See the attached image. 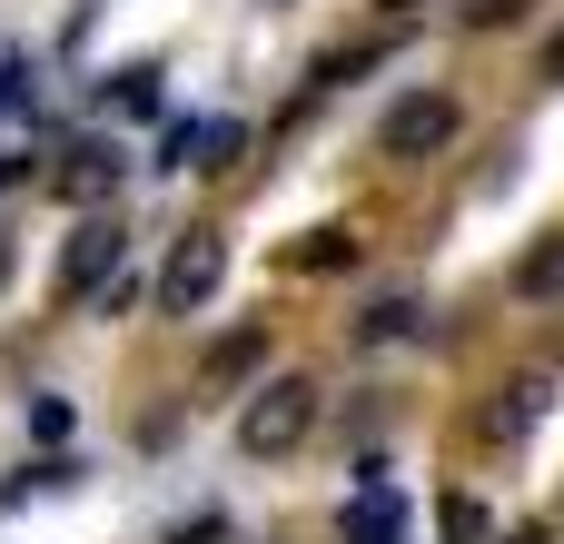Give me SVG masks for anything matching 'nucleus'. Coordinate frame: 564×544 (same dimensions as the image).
Returning <instances> with one entry per match:
<instances>
[{"instance_id":"obj_1","label":"nucleus","mask_w":564,"mask_h":544,"mask_svg":"<svg viewBox=\"0 0 564 544\" xmlns=\"http://www.w3.org/2000/svg\"><path fill=\"white\" fill-rule=\"evenodd\" d=\"M317 426V377H268L248 406H238V446L248 456H297Z\"/></svg>"},{"instance_id":"obj_2","label":"nucleus","mask_w":564,"mask_h":544,"mask_svg":"<svg viewBox=\"0 0 564 544\" xmlns=\"http://www.w3.org/2000/svg\"><path fill=\"white\" fill-rule=\"evenodd\" d=\"M218 278H228V238H218V228H188V238L169 248V268H159V307H169V317H198V307L218 297Z\"/></svg>"},{"instance_id":"obj_3","label":"nucleus","mask_w":564,"mask_h":544,"mask_svg":"<svg viewBox=\"0 0 564 544\" xmlns=\"http://www.w3.org/2000/svg\"><path fill=\"white\" fill-rule=\"evenodd\" d=\"M446 139H456V99H436V89L397 99V109H387V129H377V149H387V159H426V149H446Z\"/></svg>"},{"instance_id":"obj_4","label":"nucleus","mask_w":564,"mask_h":544,"mask_svg":"<svg viewBox=\"0 0 564 544\" xmlns=\"http://www.w3.org/2000/svg\"><path fill=\"white\" fill-rule=\"evenodd\" d=\"M119 218H79L69 228V258H59V297H99L109 278H119Z\"/></svg>"},{"instance_id":"obj_5","label":"nucleus","mask_w":564,"mask_h":544,"mask_svg":"<svg viewBox=\"0 0 564 544\" xmlns=\"http://www.w3.org/2000/svg\"><path fill=\"white\" fill-rule=\"evenodd\" d=\"M228 149H238V119H169L159 168H218Z\"/></svg>"},{"instance_id":"obj_6","label":"nucleus","mask_w":564,"mask_h":544,"mask_svg":"<svg viewBox=\"0 0 564 544\" xmlns=\"http://www.w3.org/2000/svg\"><path fill=\"white\" fill-rule=\"evenodd\" d=\"M119 168H129L119 149H69V168H59V198H79V208H89V198H109V188H119Z\"/></svg>"},{"instance_id":"obj_7","label":"nucleus","mask_w":564,"mask_h":544,"mask_svg":"<svg viewBox=\"0 0 564 544\" xmlns=\"http://www.w3.org/2000/svg\"><path fill=\"white\" fill-rule=\"evenodd\" d=\"M397 535H406V505H397L387 486H367L357 515H347V544H397Z\"/></svg>"},{"instance_id":"obj_8","label":"nucleus","mask_w":564,"mask_h":544,"mask_svg":"<svg viewBox=\"0 0 564 544\" xmlns=\"http://www.w3.org/2000/svg\"><path fill=\"white\" fill-rule=\"evenodd\" d=\"M516 297H535V307H545V297H564V228L525 248V268H516Z\"/></svg>"},{"instance_id":"obj_9","label":"nucleus","mask_w":564,"mask_h":544,"mask_svg":"<svg viewBox=\"0 0 564 544\" xmlns=\"http://www.w3.org/2000/svg\"><path fill=\"white\" fill-rule=\"evenodd\" d=\"M258 357H268V327H238V337H218V347H208V387H238Z\"/></svg>"},{"instance_id":"obj_10","label":"nucleus","mask_w":564,"mask_h":544,"mask_svg":"<svg viewBox=\"0 0 564 544\" xmlns=\"http://www.w3.org/2000/svg\"><path fill=\"white\" fill-rule=\"evenodd\" d=\"M347 258H357L347 228H307V248H297V268H347Z\"/></svg>"},{"instance_id":"obj_11","label":"nucleus","mask_w":564,"mask_h":544,"mask_svg":"<svg viewBox=\"0 0 564 544\" xmlns=\"http://www.w3.org/2000/svg\"><path fill=\"white\" fill-rule=\"evenodd\" d=\"M367 337H426V307H406V297H387V307L367 317Z\"/></svg>"},{"instance_id":"obj_12","label":"nucleus","mask_w":564,"mask_h":544,"mask_svg":"<svg viewBox=\"0 0 564 544\" xmlns=\"http://www.w3.org/2000/svg\"><path fill=\"white\" fill-rule=\"evenodd\" d=\"M446 544H486V505L476 496H446Z\"/></svg>"},{"instance_id":"obj_13","label":"nucleus","mask_w":564,"mask_h":544,"mask_svg":"<svg viewBox=\"0 0 564 544\" xmlns=\"http://www.w3.org/2000/svg\"><path fill=\"white\" fill-rule=\"evenodd\" d=\"M119 109H159V69H119Z\"/></svg>"},{"instance_id":"obj_14","label":"nucleus","mask_w":564,"mask_h":544,"mask_svg":"<svg viewBox=\"0 0 564 544\" xmlns=\"http://www.w3.org/2000/svg\"><path fill=\"white\" fill-rule=\"evenodd\" d=\"M516 10H525V0H466V20H476V30H486V20H516Z\"/></svg>"},{"instance_id":"obj_15","label":"nucleus","mask_w":564,"mask_h":544,"mask_svg":"<svg viewBox=\"0 0 564 544\" xmlns=\"http://www.w3.org/2000/svg\"><path fill=\"white\" fill-rule=\"evenodd\" d=\"M0 109H30V79H20L10 59H0Z\"/></svg>"},{"instance_id":"obj_16","label":"nucleus","mask_w":564,"mask_h":544,"mask_svg":"<svg viewBox=\"0 0 564 544\" xmlns=\"http://www.w3.org/2000/svg\"><path fill=\"white\" fill-rule=\"evenodd\" d=\"M545 79H564V40H555V50H545Z\"/></svg>"},{"instance_id":"obj_17","label":"nucleus","mask_w":564,"mask_h":544,"mask_svg":"<svg viewBox=\"0 0 564 544\" xmlns=\"http://www.w3.org/2000/svg\"><path fill=\"white\" fill-rule=\"evenodd\" d=\"M387 10H426V0H387Z\"/></svg>"}]
</instances>
